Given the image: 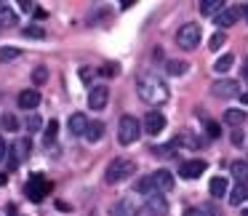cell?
Here are the masks:
<instances>
[{"instance_id": "31", "label": "cell", "mask_w": 248, "mask_h": 216, "mask_svg": "<svg viewBox=\"0 0 248 216\" xmlns=\"http://www.w3.org/2000/svg\"><path fill=\"white\" fill-rule=\"evenodd\" d=\"M32 80L38 83V86H43V83L48 80V70H46L43 64H40V67H35V72H32Z\"/></svg>"}, {"instance_id": "10", "label": "cell", "mask_w": 248, "mask_h": 216, "mask_svg": "<svg viewBox=\"0 0 248 216\" xmlns=\"http://www.w3.org/2000/svg\"><path fill=\"white\" fill-rule=\"evenodd\" d=\"M144 211H147L150 216H166V214H168V200H166V195L157 192V195H152V198H147Z\"/></svg>"}, {"instance_id": "6", "label": "cell", "mask_w": 248, "mask_h": 216, "mask_svg": "<svg viewBox=\"0 0 248 216\" xmlns=\"http://www.w3.org/2000/svg\"><path fill=\"white\" fill-rule=\"evenodd\" d=\"M30 152H32V141H30L27 136H19V139L14 141V147H11V155H8V157H11V160H8V168L14 171L22 160H27Z\"/></svg>"}, {"instance_id": "28", "label": "cell", "mask_w": 248, "mask_h": 216, "mask_svg": "<svg viewBox=\"0 0 248 216\" xmlns=\"http://www.w3.org/2000/svg\"><path fill=\"white\" fill-rule=\"evenodd\" d=\"M0 24H16V14L8 8V3H0Z\"/></svg>"}, {"instance_id": "33", "label": "cell", "mask_w": 248, "mask_h": 216, "mask_svg": "<svg viewBox=\"0 0 248 216\" xmlns=\"http://www.w3.org/2000/svg\"><path fill=\"white\" fill-rule=\"evenodd\" d=\"M24 38L43 40V38H46V32H43V27H38V24H32V27H27V30H24Z\"/></svg>"}, {"instance_id": "9", "label": "cell", "mask_w": 248, "mask_h": 216, "mask_svg": "<svg viewBox=\"0 0 248 216\" xmlns=\"http://www.w3.org/2000/svg\"><path fill=\"white\" fill-rule=\"evenodd\" d=\"M240 16H243L240 6H232V8H224L221 14H216V16H214V24H216L219 30H227V27H232V24H235Z\"/></svg>"}, {"instance_id": "35", "label": "cell", "mask_w": 248, "mask_h": 216, "mask_svg": "<svg viewBox=\"0 0 248 216\" xmlns=\"http://www.w3.org/2000/svg\"><path fill=\"white\" fill-rule=\"evenodd\" d=\"M24 125H27V131H30V134H35V131L40 128V118H38V115H30V118H27V123H24Z\"/></svg>"}, {"instance_id": "3", "label": "cell", "mask_w": 248, "mask_h": 216, "mask_svg": "<svg viewBox=\"0 0 248 216\" xmlns=\"http://www.w3.org/2000/svg\"><path fill=\"white\" fill-rule=\"evenodd\" d=\"M141 128H144V125H141L134 115H123V118H120V123H118V141L123 147L134 144V141L139 139Z\"/></svg>"}, {"instance_id": "30", "label": "cell", "mask_w": 248, "mask_h": 216, "mask_svg": "<svg viewBox=\"0 0 248 216\" xmlns=\"http://www.w3.org/2000/svg\"><path fill=\"white\" fill-rule=\"evenodd\" d=\"M184 216H214V208L211 205H192L184 211Z\"/></svg>"}, {"instance_id": "11", "label": "cell", "mask_w": 248, "mask_h": 216, "mask_svg": "<svg viewBox=\"0 0 248 216\" xmlns=\"http://www.w3.org/2000/svg\"><path fill=\"white\" fill-rule=\"evenodd\" d=\"M163 128H166V115L157 112V109L147 112V118H144V131H147V134H150V136H157Z\"/></svg>"}, {"instance_id": "47", "label": "cell", "mask_w": 248, "mask_h": 216, "mask_svg": "<svg viewBox=\"0 0 248 216\" xmlns=\"http://www.w3.org/2000/svg\"><path fill=\"white\" fill-rule=\"evenodd\" d=\"M243 216H248V208H243Z\"/></svg>"}, {"instance_id": "23", "label": "cell", "mask_w": 248, "mask_h": 216, "mask_svg": "<svg viewBox=\"0 0 248 216\" xmlns=\"http://www.w3.org/2000/svg\"><path fill=\"white\" fill-rule=\"evenodd\" d=\"M104 136V123H99V120H93V123H88V131H86V141H99Z\"/></svg>"}, {"instance_id": "17", "label": "cell", "mask_w": 248, "mask_h": 216, "mask_svg": "<svg viewBox=\"0 0 248 216\" xmlns=\"http://www.w3.org/2000/svg\"><path fill=\"white\" fill-rule=\"evenodd\" d=\"M230 173L237 184H248V160H235L230 168Z\"/></svg>"}, {"instance_id": "15", "label": "cell", "mask_w": 248, "mask_h": 216, "mask_svg": "<svg viewBox=\"0 0 248 216\" xmlns=\"http://www.w3.org/2000/svg\"><path fill=\"white\" fill-rule=\"evenodd\" d=\"M16 104H19L22 109H35V107L40 104V93L35 91V88H24V91L19 93Z\"/></svg>"}, {"instance_id": "37", "label": "cell", "mask_w": 248, "mask_h": 216, "mask_svg": "<svg viewBox=\"0 0 248 216\" xmlns=\"http://www.w3.org/2000/svg\"><path fill=\"white\" fill-rule=\"evenodd\" d=\"M232 144L243 147V144H246V134H243V131H232Z\"/></svg>"}, {"instance_id": "2", "label": "cell", "mask_w": 248, "mask_h": 216, "mask_svg": "<svg viewBox=\"0 0 248 216\" xmlns=\"http://www.w3.org/2000/svg\"><path fill=\"white\" fill-rule=\"evenodd\" d=\"M136 173V163L128 160V157H115L112 163L107 166V171H104V182L107 184H120L125 182V179H131Z\"/></svg>"}, {"instance_id": "7", "label": "cell", "mask_w": 248, "mask_h": 216, "mask_svg": "<svg viewBox=\"0 0 248 216\" xmlns=\"http://www.w3.org/2000/svg\"><path fill=\"white\" fill-rule=\"evenodd\" d=\"M211 93L219 96V99H232V96H240V86H237V80L221 77V80H216L214 86H211Z\"/></svg>"}, {"instance_id": "27", "label": "cell", "mask_w": 248, "mask_h": 216, "mask_svg": "<svg viewBox=\"0 0 248 216\" xmlns=\"http://www.w3.org/2000/svg\"><path fill=\"white\" fill-rule=\"evenodd\" d=\"M176 141H179V144H184V147H189V150H198V147H203V139H198V136H192V134H182Z\"/></svg>"}, {"instance_id": "41", "label": "cell", "mask_w": 248, "mask_h": 216, "mask_svg": "<svg viewBox=\"0 0 248 216\" xmlns=\"http://www.w3.org/2000/svg\"><path fill=\"white\" fill-rule=\"evenodd\" d=\"M80 77H83V80H91V70H88V67H83V70H80Z\"/></svg>"}, {"instance_id": "25", "label": "cell", "mask_w": 248, "mask_h": 216, "mask_svg": "<svg viewBox=\"0 0 248 216\" xmlns=\"http://www.w3.org/2000/svg\"><path fill=\"white\" fill-rule=\"evenodd\" d=\"M14 59H19V48H16V46H0V64L14 62Z\"/></svg>"}, {"instance_id": "16", "label": "cell", "mask_w": 248, "mask_h": 216, "mask_svg": "<svg viewBox=\"0 0 248 216\" xmlns=\"http://www.w3.org/2000/svg\"><path fill=\"white\" fill-rule=\"evenodd\" d=\"M152 182H155L157 192H168V189H173V176H171V171H166V168H160V171L152 173Z\"/></svg>"}, {"instance_id": "34", "label": "cell", "mask_w": 248, "mask_h": 216, "mask_svg": "<svg viewBox=\"0 0 248 216\" xmlns=\"http://www.w3.org/2000/svg\"><path fill=\"white\" fill-rule=\"evenodd\" d=\"M224 40H227V38H224V32H216V35H214V38H211V43H208V48H211V51H219V48H221V46H224Z\"/></svg>"}, {"instance_id": "39", "label": "cell", "mask_w": 248, "mask_h": 216, "mask_svg": "<svg viewBox=\"0 0 248 216\" xmlns=\"http://www.w3.org/2000/svg\"><path fill=\"white\" fill-rule=\"evenodd\" d=\"M205 134H208L211 139H216V136H219L221 131H219V125H216V123H205Z\"/></svg>"}, {"instance_id": "32", "label": "cell", "mask_w": 248, "mask_h": 216, "mask_svg": "<svg viewBox=\"0 0 248 216\" xmlns=\"http://www.w3.org/2000/svg\"><path fill=\"white\" fill-rule=\"evenodd\" d=\"M0 125H3L6 131H16L19 128V120L14 118V115H3V118H0Z\"/></svg>"}, {"instance_id": "46", "label": "cell", "mask_w": 248, "mask_h": 216, "mask_svg": "<svg viewBox=\"0 0 248 216\" xmlns=\"http://www.w3.org/2000/svg\"><path fill=\"white\" fill-rule=\"evenodd\" d=\"M0 184H6V173H0Z\"/></svg>"}, {"instance_id": "19", "label": "cell", "mask_w": 248, "mask_h": 216, "mask_svg": "<svg viewBox=\"0 0 248 216\" xmlns=\"http://www.w3.org/2000/svg\"><path fill=\"white\" fill-rule=\"evenodd\" d=\"M200 14H203V16H216V14H221L224 11V3H221V0H200Z\"/></svg>"}, {"instance_id": "38", "label": "cell", "mask_w": 248, "mask_h": 216, "mask_svg": "<svg viewBox=\"0 0 248 216\" xmlns=\"http://www.w3.org/2000/svg\"><path fill=\"white\" fill-rule=\"evenodd\" d=\"M8 155H11V150H8L6 139H3V136H0V163H3V160H8Z\"/></svg>"}, {"instance_id": "18", "label": "cell", "mask_w": 248, "mask_h": 216, "mask_svg": "<svg viewBox=\"0 0 248 216\" xmlns=\"http://www.w3.org/2000/svg\"><path fill=\"white\" fill-rule=\"evenodd\" d=\"M208 192L214 195V198H224V195L230 192V182H227L224 176H214L208 184Z\"/></svg>"}, {"instance_id": "14", "label": "cell", "mask_w": 248, "mask_h": 216, "mask_svg": "<svg viewBox=\"0 0 248 216\" xmlns=\"http://www.w3.org/2000/svg\"><path fill=\"white\" fill-rule=\"evenodd\" d=\"M109 214L112 216H136V205L131 198H120L112 203V208H109Z\"/></svg>"}, {"instance_id": "13", "label": "cell", "mask_w": 248, "mask_h": 216, "mask_svg": "<svg viewBox=\"0 0 248 216\" xmlns=\"http://www.w3.org/2000/svg\"><path fill=\"white\" fill-rule=\"evenodd\" d=\"M67 128H70V136H86L88 131V120L83 112H72L70 115V123H67Z\"/></svg>"}, {"instance_id": "21", "label": "cell", "mask_w": 248, "mask_h": 216, "mask_svg": "<svg viewBox=\"0 0 248 216\" xmlns=\"http://www.w3.org/2000/svg\"><path fill=\"white\" fill-rule=\"evenodd\" d=\"M136 192L147 195V198L157 195V187H155V182H152V173H150V176H141L139 182H136Z\"/></svg>"}, {"instance_id": "12", "label": "cell", "mask_w": 248, "mask_h": 216, "mask_svg": "<svg viewBox=\"0 0 248 216\" xmlns=\"http://www.w3.org/2000/svg\"><path fill=\"white\" fill-rule=\"evenodd\" d=\"M109 102V88L107 86H96L91 93H88V107L91 109H104Z\"/></svg>"}, {"instance_id": "24", "label": "cell", "mask_w": 248, "mask_h": 216, "mask_svg": "<svg viewBox=\"0 0 248 216\" xmlns=\"http://www.w3.org/2000/svg\"><path fill=\"white\" fill-rule=\"evenodd\" d=\"M243 200H248V184H237V187L230 192V203L232 205H240Z\"/></svg>"}, {"instance_id": "43", "label": "cell", "mask_w": 248, "mask_h": 216, "mask_svg": "<svg viewBox=\"0 0 248 216\" xmlns=\"http://www.w3.org/2000/svg\"><path fill=\"white\" fill-rule=\"evenodd\" d=\"M240 11H243V19L248 22V3H243V6H240Z\"/></svg>"}, {"instance_id": "4", "label": "cell", "mask_w": 248, "mask_h": 216, "mask_svg": "<svg viewBox=\"0 0 248 216\" xmlns=\"http://www.w3.org/2000/svg\"><path fill=\"white\" fill-rule=\"evenodd\" d=\"M176 43H179V48H182V51L198 48V46H200V24H195V22L182 24L179 32H176Z\"/></svg>"}, {"instance_id": "26", "label": "cell", "mask_w": 248, "mask_h": 216, "mask_svg": "<svg viewBox=\"0 0 248 216\" xmlns=\"http://www.w3.org/2000/svg\"><path fill=\"white\" fill-rule=\"evenodd\" d=\"M56 136H59V123H56V120H51L48 125H46V147H51L56 141Z\"/></svg>"}, {"instance_id": "1", "label": "cell", "mask_w": 248, "mask_h": 216, "mask_svg": "<svg viewBox=\"0 0 248 216\" xmlns=\"http://www.w3.org/2000/svg\"><path fill=\"white\" fill-rule=\"evenodd\" d=\"M136 91H139V99L147 104H163L168 102V86L160 75L155 72H147L136 80Z\"/></svg>"}, {"instance_id": "44", "label": "cell", "mask_w": 248, "mask_h": 216, "mask_svg": "<svg viewBox=\"0 0 248 216\" xmlns=\"http://www.w3.org/2000/svg\"><path fill=\"white\" fill-rule=\"evenodd\" d=\"M243 77H246V80H248V59L243 62Z\"/></svg>"}, {"instance_id": "45", "label": "cell", "mask_w": 248, "mask_h": 216, "mask_svg": "<svg viewBox=\"0 0 248 216\" xmlns=\"http://www.w3.org/2000/svg\"><path fill=\"white\" fill-rule=\"evenodd\" d=\"M240 102H243V104H248V91H246V93H240Z\"/></svg>"}, {"instance_id": "5", "label": "cell", "mask_w": 248, "mask_h": 216, "mask_svg": "<svg viewBox=\"0 0 248 216\" xmlns=\"http://www.w3.org/2000/svg\"><path fill=\"white\" fill-rule=\"evenodd\" d=\"M51 187H54V184H51L43 173H35V176H30L24 192H27V198L32 200V203H40V200H46V195L51 192Z\"/></svg>"}, {"instance_id": "29", "label": "cell", "mask_w": 248, "mask_h": 216, "mask_svg": "<svg viewBox=\"0 0 248 216\" xmlns=\"http://www.w3.org/2000/svg\"><path fill=\"white\" fill-rule=\"evenodd\" d=\"M232 62H235V59H232V54H224V56H219V59H216V64H214V70H216V72H219V75H221V72H230V67H232Z\"/></svg>"}, {"instance_id": "36", "label": "cell", "mask_w": 248, "mask_h": 216, "mask_svg": "<svg viewBox=\"0 0 248 216\" xmlns=\"http://www.w3.org/2000/svg\"><path fill=\"white\" fill-rule=\"evenodd\" d=\"M118 70H120L118 64H104L102 70H99V75H104V77H112V75H118Z\"/></svg>"}, {"instance_id": "8", "label": "cell", "mask_w": 248, "mask_h": 216, "mask_svg": "<svg viewBox=\"0 0 248 216\" xmlns=\"http://www.w3.org/2000/svg\"><path fill=\"white\" fill-rule=\"evenodd\" d=\"M205 168H208V163L200 160V157H195V160H184L182 166H179V176L182 179H200L205 173Z\"/></svg>"}, {"instance_id": "40", "label": "cell", "mask_w": 248, "mask_h": 216, "mask_svg": "<svg viewBox=\"0 0 248 216\" xmlns=\"http://www.w3.org/2000/svg\"><path fill=\"white\" fill-rule=\"evenodd\" d=\"M152 59H155V62L163 59V48H160V46H157V48H152Z\"/></svg>"}, {"instance_id": "20", "label": "cell", "mask_w": 248, "mask_h": 216, "mask_svg": "<svg viewBox=\"0 0 248 216\" xmlns=\"http://www.w3.org/2000/svg\"><path fill=\"white\" fill-rule=\"evenodd\" d=\"M166 70H168V75L182 77V75H187V72H189V62H184V59H171V62H166Z\"/></svg>"}, {"instance_id": "22", "label": "cell", "mask_w": 248, "mask_h": 216, "mask_svg": "<svg viewBox=\"0 0 248 216\" xmlns=\"http://www.w3.org/2000/svg\"><path fill=\"white\" fill-rule=\"evenodd\" d=\"M224 123L227 125H235V128H237V125L246 123V112H243V109H235V107L227 109V112H224Z\"/></svg>"}, {"instance_id": "42", "label": "cell", "mask_w": 248, "mask_h": 216, "mask_svg": "<svg viewBox=\"0 0 248 216\" xmlns=\"http://www.w3.org/2000/svg\"><path fill=\"white\" fill-rule=\"evenodd\" d=\"M56 208H59V211H72V205L70 203H62V200H59V203H56Z\"/></svg>"}]
</instances>
